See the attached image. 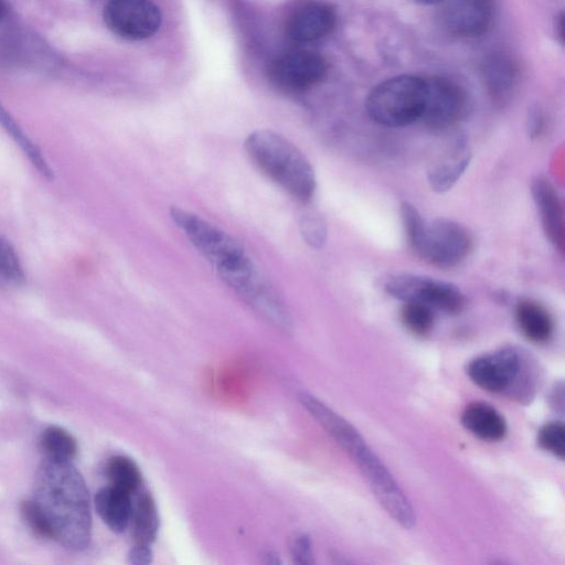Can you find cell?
<instances>
[{
	"label": "cell",
	"instance_id": "6da1fadb",
	"mask_svg": "<svg viewBox=\"0 0 565 565\" xmlns=\"http://www.w3.org/2000/svg\"><path fill=\"white\" fill-rule=\"evenodd\" d=\"M32 500L42 511L53 540L71 550H83L90 541L89 493L71 460L46 457L35 473Z\"/></svg>",
	"mask_w": 565,
	"mask_h": 565
},
{
	"label": "cell",
	"instance_id": "7a4b0ae2",
	"mask_svg": "<svg viewBox=\"0 0 565 565\" xmlns=\"http://www.w3.org/2000/svg\"><path fill=\"white\" fill-rule=\"evenodd\" d=\"M170 216L221 279L238 296L263 276L244 246L222 228L179 206L170 209Z\"/></svg>",
	"mask_w": 565,
	"mask_h": 565
},
{
	"label": "cell",
	"instance_id": "3957f363",
	"mask_svg": "<svg viewBox=\"0 0 565 565\" xmlns=\"http://www.w3.org/2000/svg\"><path fill=\"white\" fill-rule=\"evenodd\" d=\"M254 164L294 199L306 203L316 191L315 170L307 157L280 134L259 129L245 140Z\"/></svg>",
	"mask_w": 565,
	"mask_h": 565
},
{
	"label": "cell",
	"instance_id": "277c9868",
	"mask_svg": "<svg viewBox=\"0 0 565 565\" xmlns=\"http://www.w3.org/2000/svg\"><path fill=\"white\" fill-rule=\"evenodd\" d=\"M425 98L424 78L398 75L377 84L367 95L365 108L379 125L403 127L419 120Z\"/></svg>",
	"mask_w": 565,
	"mask_h": 565
},
{
	"label": "cell",
	"instance_id": "5b68a950",
	"mask_svg": "<svg viewBox=\"0 0 565 565\" xmlns=\"http://www.w3.org/2000/svg\"><path fill=\"white\" fill-rule=\"evenodd\" d=\"M412 250L423 260L443 268L455 267L471 252L473 241L460 223L446 217L424 221L408 241Z\"/></svg>",
	"mask_w": 565,
	"mask_h": 565
},
{
	"label": "cell",
	"instance_id": "8992f818",
	"mask_svg": "<svg viewBox=\"0 0 565 565\" xmlns=\"http://www.w3.org/2000/svg\"><path fill=\"white\" fill-rule=\"evenodd\" d=\"M385 291L404 302H419L447 315H457L466 305L465 295L454 284L415 274H396L384 284Z\"/></svg>",
	"mask_w": 565,
	"mask_h": 565
},
{
	"label": "cell",
	"instance_id": "52a82bcc",
	"mask_svg": "<svg viewBox=\"0 0 565 565\" xmlns=\"http://www.w3.org/2000/svg\"><path fill=\"white\" fill-rule=\"evenodd\" d=\"M352 459L356 462L383 509L399 525L412 529L416 522L415 511L406 494L377 456L367 446H364Z\"/></svg>",
	"mask_w": 565,
	"mask_h": 565
},
{
	"label": "cell",
	"instance_id": "ba28073f",
	"mask_svg": "<svg viewBox=\"0 0 565 565\" xmlns=\"http://www.w3.org/2000/svg\"><path fill=\"white\" fill-rule=\"evenodd\" d=\"M326 74V60L310 50L287 52L268 66L270 82L286 93L305 92L321 82Z\"/></svg>",
	"mask_w": 565,
	"mask_h": 565
},
{
	"label": "cell",
	"instance_id": "9c48e42d",
	"mask_svg": "<svg viewBox=\"0 0 565 565\" xmlns=\"http://www.w3.org/2000/svg\"><path fill=\"white\" fill-rule=\"evenodd\" d=\"M522 356L518 350L504 348L470 361L467 373L476 385L488 392L521 388V380L526 379L525 374H521L526 369Z\"/></svg>",
	"mask_w": 565,
	"mask_h": 565
},
{
	"label": "cell",
	"instance_id": "30bf717a",
	"mask_svg": "<svg viewBox=\"0 0 565 565\" xmlns=\"http://www.w3.org/2000/svg\"><path fill=\"white\" fill-rule=\"evenodd\" d=\"M103 15L113 33L132 41L150 38L161 24V12L151 0H109Z\"/></svg>",
	"mask_w": 565,
	"mask_h": 565
},
{
	"label": "cell",
	"instance_id": "8fae6325",
	"mask_svg": "<svg viewBox=\"0 0 565 565\" xmlns=\"http://www.w3.org/2000/svg\"><path fill=\"white\" fill-rule=\"evenodd\" d=\"M425 98L422 120L433 129H445L460 120L467 110L466 92L454 81L431 76L424 78Z\"/></svg>",
	"mask_w": 565,
	"mask_h": 565
},
{
	"label": "cell",
	"instance_id": "7c38bea8",
	"mask_svg": "<svg viewBox=\"0 0 565 565\" xmlns=\"http://www.w3.org/2000/svg\"><path fill=\"white\" fill-rule=\"evenodd\" d=\"M494 17L493 0H447L443 22L459 38H477L488 32Z\"/></svg>",
	"mask_w": 565,
	"mask_h": 565
},
{
	"label": "cell",
	"instance_id": "4fadbf2b",
	"mask_svg": "<svg viewBox=\"0 0 565 565\" xmlns=\"http://www.w3.org/2000/svg\"><path fill=\"white\" fill-rule=\"evenodd\" d=\"M334 10L323 2H308L297 7L288 17L286 31L296 42L307 43L328 35L335 25Z\"/></svg>",
	"mask_w": 565,
	"mask_h": 565
},
{
	"label": "cell",
	"instance_id": "5bb4252c",
	"mask_svg": "<svg viewBox=\"0 0 565 565\" xmlns=\"http://www.w3.org/2000/svg\"><path fill=\"white\" fill-rule=\"evenodd\" d=\"M531 192L546 237L563 254L565 247L564 211L555 186L548 179L540 175L532 181Z\"/></svg>",
	"mask_w": 565,
	"mask_h": 565
},
{
	"label": "cell",
	"instance_id": "9a60e30c",
	"mask_svg": "<svg viewBox=\"0 0 565 565\" xmlns=\"http://www.w3.org/2000/svg\"><path fill=\"white\" fill-rule=\"evenodd\" d=\"M298 398L303 408L351 457L366 446L361 434L349 422L316 396L302 392L298 395Z\"/></svg>",
	"mask_w": 565,
	"mask_h": 565
},
{
	"label": "cell",
	"instance_id": "2e32d148",
	"mask_svg": "<svg viewBox=\"0 0 565 565\" xmlns=\"http://www.w3.org/2000/svg\"><path fill=\"white\" fill-rule=\"evenodd\" d=\"M519 66L512 56L502 51L488 54L481 64L483 85L497 104L505 103L519 82Z\"/></svg>",
	"mask_w": 565,
	"mask_h": 565
},
{
	"label": "cell",
	"instance_id": "e0dca14e",
	"mask_svg": "<svg viewBox=\"0 0 565 565\" xmlns=\"http://www.w3.org/2000/svg\"><path fill=\"white\" fill-rule=\"evenodd\" d=\"M471 160V151L466 142L458 141L452 150L431 164L427 172L430 188L438 193L450 190L461 178Z\"/></svg>",
	"mask_w": 565,
	"mask_h": 565
},
{
	"label": "cell",
	"instance_id": "ac0fdd59",
	"mask_svg": "<svg viewBox=\"0 0 565 565\" xmlns=\"http://www.w3.org/2000/svg\"><path fill=\"white\" fill-rule=\"evenodd\" d=\"M132 505L131 494L110 484L95 495L98 515L116 533L124 532L130 524Z\"/></svg>",
	"mask_w": 565,
	"mask_h": 565
},
{
	"label": "cell",
	"instance_id": "d6986e66",
	"mask_svg": "<svg viewBox=\"0 0 565 565\" xmlns=\"http://www.w3.org/2000/svg\"><path fill=\"white\" fill-rule=\"evenodd\" d=\"M463 427L480 439L497 441L507 434L503 416L487 403H473L466 407L461 416Z\"/></svg>",
	"mask_w": 565,
	"mask_h": 565
},
{
	"label": "cell",
	"instance_id": "ffe728a7",
	"mask_svg": "<svg viewBox=\"0 0 565 565\" xmlns=\"http://www.w3.org/2000/svg\"><path fill=\"white\" fill-rule=\"evenodd\" d=\"M515 319L520 330L531 342L545 343L553 334V319L545 307L537 301L532 299L519 301L515 308Z\"/></svg>",
	"mask_w": 565,
	"mask_h": 565
},
{
	"label": "cell",
	"instance_id": "44dd1931",
	"mask_svg": "<svg viewBox=\"0 0 565 565\" xmlns=\"http://www.w3.org/2000/svg\"><path fill=\"white\" fill-rule=\"evenodd\" d=\"M132 504L130 523L135 543L150 545L156 540L159 530V514L156 502L149 492L139 491Z\"/></svg>",
	"mask_w": 565,
	"mask_h": 565
},
{
	"label": "cell",
	"instance_id": "7402d4cb",
	"mask_svg": "<svg viewBox=\"0 0 565 565\" xmlns=\"http://www.w3.org/2000/svg\"><path fill=\"white\" fill-rule=\"evenodd\" d=\"M105 476L109 484L129 494L140 491L142 475L138 465L126 456H114L105 466Z\"/></svg>",
	"mask_w": 565,
	"mask_h": 565
},
{
	"label": "cell",
	"instance_id": "603a6c76",
	"mask_svg": "<svg viewBox=\"0 0 565 565\" xmlns=\"http://www.w3.org/2000/svg\"><path fill=\"white\" fill-rule=\"evenodd\" d=\"M40 443L46 457L50 458L71 460L77 452L76 439L58 426L47 427L42 433Z\"/></svg>",
	"mask_w": 565,
	"mask_h": 565
},
{
	"label": "cell",
	"instance_id": "cb8c5ba5",
	"mask_svg": "<svg viewBox=\"0 0 565 565\" xmlns=\"http://www.w3.org/2000/svg\"><path fill=\"white\" fill-rule=\"evenodd\" d=\"M24 270L12 244L0 235V287L15 288L23 284Z\"/></svg>",
	"mask_w": 565,
	"mask_h": 565
},
{
	"label": "cell",
	"instance_id": "d4e9b609",
	"mask_svg": "<svg viewBox=\"0 0 565 565\" xmlns=\"http://www.w3.org/2000/svg\"><path fill=\"white\" fill-rule=\"evenodd\" d=\"M434 309L419 302H404L401 319L404 327L416 335L428 334L435 322Z\"/></svg>",
	"mask_w": 565,
	"mask_h": 565
},
{
	"label": "cell",
	"instance_id": "484cf974",
	"mask_svg": "<svg viewBox=\"0 0 565 565\" xmlns=\"http://www.w3.org/2000/svg\"><path fill=\"white\" fill-rule=\"evenodd\" d=\"M539 445L558 457L565 456V428L562 422H551L544 425L537 436Z\"/></svg>",
	"mask_w": 565,
	"mask_h": 565
},
{
	"label": "cell",
	"instance_id": "4316f807",
	"mask_svg": "<svg viewBox=\"0 0 565 565\" xmlns=\"http://www.w3.org/2000/svg\"><path fill=\"white\" fill-rule=\"evenodd\" d=\"M300 232L305 242L313 248L323 246L327 238L326 222L317 212H308L302 216Z\"/></svg>",
	"mask_w": 565,
	"mask_h": 565
},
{
	"label": "cell",
	"instance_id": "83f0119b",
	"mask_svg": "<svg viewBox=\"0 0 565 565\" xmlns=\"http://www.w3.org/2000/svg\"><path fill=\"white\" fill-rule=\"evenodd\" d=\"M21 513L26 524L36 535L53 540L46 519L32 499L22 502Z\"/></svg>",
	"mask_w": 565,
	"mask_h": 565
},
{
	"label": "cell",
	"instance_id": "f1b7e54d",
	"mask_svg": "<svg viewBox=\"0 0 565 565\" xmlns=\"http://www.w3.org/2000/svg\"><path fill=\"white\" fill-rule=\"evenodd\" d=\"M291 557L297 564H312V545L310 537L306 534L297 536L290 547Z\"/></svg>",
	"mask_w": 565,
	"mask_h": 565
},
{
	"label": "cell",
	"instance_id": "f546056e",
	"mask_svg": "<svg viewBox=\"0 0 565 565\" xmlns=\"http://www.w3.org/2000/svg\"><path fill=\"white\" fill-rule=\"evenodd\" d=\"M128 562L132 565H148L152 562L150 545L135 543L128 553Z\"/></svg>",
	"mask_w": 565,
	"mask_h": 565
},
{
	"label": "cell",
	"instance_id": "4dcf8cb0",
	"mask_svg": "<svg viewBox=\"0 0 565 565\" xmlns=\"http://www.w3.org/2000/svg\"><path fill=\"white\" fill-rule=\"evenodd\" d=\"M543 129H544V119H543L541 111H539V109L531 111V114L527 118V125H526V130H527L529 137L537 138L542 134Z\"/></svg>",
	"mask_w": 565,
	"mask_h": 565
},
{
	"label": "cell",
	"instance_id": "1f68e13d",
	"mask_svg": "<svg viewBox=\"0 0 565 565\" xmlns=\"http://www.w3.org/2000/svg\"><path fill=\"white\" fill-rule=\"evenodd\" d=\"M264 557H265V561H264L265 564L280 563L278 555L273 552H267Z\"/></svg>",
	"mask_w": 565,
	"mask_h": 565
},
{
	"label": "cell",
	"instance_id": "d6a6232c",
	"mask_svg": "<svg viewBox=\"0 0 565 565\" xmlns=\"http://www.w3.org/2000/svg\"><path fill=\"white\" fill-rule=\"evenodd\" d=\"M556 25H557L556 28L558 29L556 32H557L558 36L561 38V40L563 41V39H564V35H563L564 34V32H563V29H564V26H563L564 25L563 14H561L558 17V21L556 22Z\"/></svg>",
	"mask_w": 565,
	"mask_h": 565
},
{
	"label": "cell",
	"instance_id": "836d02e7",
	"mask_svg": "<svg viewBox=\"0 0 565 565\" xmlns=\"http://www.w3.org/2000/svg\"><path fill=\"white\" fill-rule=\"evenodd\" d=\"M409 1H413V2H416V3H419V4H434V3H437L441 0H409Z\"/></svg>",
	"mask_w": 565,
	"mask_h": 565
},
{
	"label": "cell",
	"instance_id": "e575fe53",
	"mask_svg": "<svg viewBox=\"0 0 565 565\" xmlns=\"http://www.w3.org/2000/svg\"><path fill=\"white\" fill-rule=\"evenodd\" d=\"M4 11H6V7H4V3L2 0H0V19L2 18V15L4 14Z\"/></svg>",
	"mask_w": 565,
	"mask_h": 565
}]
</instances>
